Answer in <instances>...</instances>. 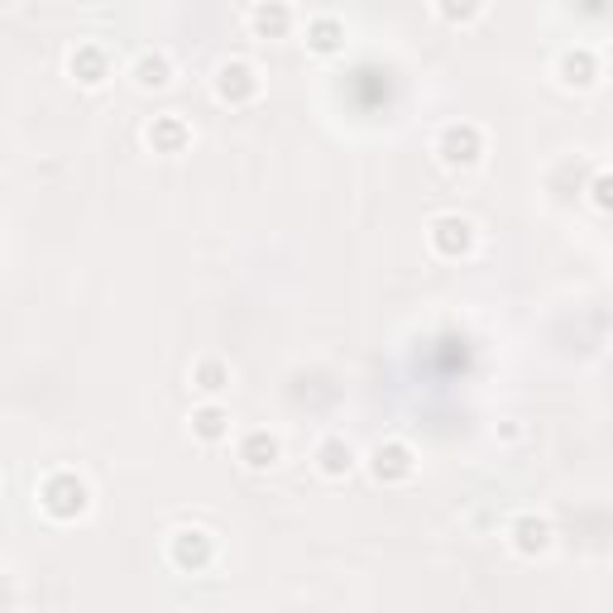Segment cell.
Returning <instances> with one entry per match:
<instances>
[{
  "mask_svg": "<svg viewBox=\"0 0 613 613\" xmlns=\"http://www.w3.org/2000/svg\"><path fill=\"white\" fill-rule=\"evenodd\" d=\"M594 207H609V178H604V173H600V178H594Z\"/></svg>",
  "mask_w": 613,
  "mask_h": 613,
  "instance_id": "cell-19",
  "label": "cell"
},
{
  "mask_svg": "<svg viewBox=\"0 0 613 613\" xmlns=\"http://www.w3.org/2000/svg\"><path fill=\"white\" fill-rule=\"evenodd\" d=\"M436 154H441L446 168H475L485 158V135H479V125L456 121L436 135Z\"/></svg>",
  "mask_w": 613,
  "mask_h": 613,
  "instance_id": "cell-2",
  "label": "cell"
},
{
  "mask_svg": "<svg viewBox=\"0 0 613 613\" xmlns=\"http://www.w3.org/2000/svg\"><path fill=\"white\" fill-rule=\"evenodd\" d=\"M129 77H135L139 92H168L173 86V58L164 49H144L135 58V67H129Z\"/></svg>",
  "mask_w": 613,
  "mask_h": 613,
  "instance_id": "cell-10",
  "label": "cell"
},
{
  "mask_svg": "<svg viewBox=\"0 0 613 613\" xmlns=\"http://www.w3.org/2000/svg\"><path fill=\"white\" fill-rule=\"evenodd\" d=\"M508 547L518 551V557H547L551 551V522L547 518H537V513H518L513 522H508Z\"/></svg>",
  "mask_w": 613,
  "mask_h": 613,
  "instance_id": "cell-7",
  "label": "cell"
},
{
  "mask_svg": "<svg viewBox=\"0 0 613 613\" xmlns=\"http://www.w3.org/2000/svg\"><path fill=\"white\" fill-rule=\"evenodd\" d=\"M250 29H254V39H288V29H293V6H288V0H259L250 10Z\"/></svg>",
  "mask_w": 613,
  "mask_h": 613,
  "instance_id": "cell-11",
  "label": "cell"
},
{
  "mask_svg": "<svg viewBox=\"0 0 613 613\" xmlns=\"http://www.w3.org/2000/svg\"><path fill=\"white\" fill-rule=\"evenodd\" d=\"M193 388L201 393V398H216V393H226V388H230V364L216 360V355L197 360V364H193Z\"/></svg>",
  "mask_w": 613,
  "mask_h": 613,
  "instance_id": "cell-16",
  "label": "cell"
},
{
  "mask_svg": "<svg viewBox=\"0 0 613 613\" xmlns=\"http://www.w3.org/2000/svg\"><path fill=\"white\" fill-rule=\"evenodd\" d=\"M306 49L321 53V58L341 53L345 49V24L335 20V14H316V20L306 24Z\"/></svg>",
  "mask_w": 613,
  "mask_h": 613,
  "instance_id": "cell-15",
  "label": "cell"
},
{
  "mask_svg": "<svg viewBox=\"0 0 613 613\" xmlns=\"http://www.w3.org/2000/svg\"><path fill=\"white\" fill-rule=\"evenodd\" d=\"M370 475L378 485H407L417 475V456L407 441H378L374 456H370Z\"/></svg>",
  "mask_w": 613,
  "mask_h": 613,
  "instance_id": "cell-6",
  "label": "cell"
},
{
  "mask_svg": "<svg viewBox=\"0 0 613 613\" xmlns=\"http://www.w3.org/2000/svg\"><path fill=\"white\" fill-rule=\"evenodd\" d=\"M436 14H441V24L465 29L485 14V0H436Z\"/></svg>",
  "mask_w": 613,
  "mask_h": 613,
  "instance_id": "cell-18",
  "label": "cell"
},
{
  "mask_svg": "<svg viewBox=\"0 0 613 613\" xmlns=\"http://www.w3.org/2000/svg\"><path fill=\"white\" fill-rule=\"evenodd\" d=\"M427 245H432V254H441V259H465L475 250V226L465 221V216L446 211L427 226Z\"/></svg>",
  "mask_w": 613,
  "mask_h": 613,
  "instance_id": "cell-5",
  "label": "cell"
},
{
  "mask_svg": "<svg viewBox=\"0 0 613 613\" xmlns=\"http://www.w3.org/2000/svg\"><path fill=\"white\" fill-rule=\"evenodd\" d=\"M211 92H216L221 106H250V101L259 96V72L245 63V58H226L211 77Z\"/></svg>",
  "mask_w": 613,
  "mask_h": 613,
  "instance_id": "cell-3",
  "label": "cell"
},
{
  "mask_svg": "<svg viewBox=\"0 0 613 613\" xmlns=\"http://www.w3.org/2000/svg\"><path fill=\"white\" fill-rule=\"evenodd\" d=\"M39 508L53 522H77L86 508H92V489H86L72 470H58V475H49L39 485Z\"/></svg>",
  "mask_w": 613,
  "mask_h": 613,
  "instance_id": "cell-1",
  "label": "cell"
},
{
  "mask_svg": "<svg viewBox=\"0 0 613 613\" xmlns=\"http://www.w3.org/2000/svg\"><path fill=\"white\" fill-rule=\"evenodd\" d=\"M216 557V547H211V537L201 532V528H178L168 537V565L173 571H183V575H197V571H207Z\"/></svg>",
  "mask_w": 613,
  "mask_h": 613,
  "instance_id": "cell-4",
  "label": "cell"
},
{
  "mask_svg": "<svg viewBox=\"0 0 613 613\" xmlns=\"http://www.w3.org/2000/svg\"><path fill=\"white\" fill-rule=\"evenodd\" d=\"M67 72H72L77 86H101L111 77V58H106L101 43H77V49L67 53Z\"/></svg>",
  "mask_w": 613,
  "mask_h": 613,
  "instance_id": "cell-9",
  "label": "cell"
},
{
  "mask_svg": "<svg viewBox=\"0 0 613 613\" xmlns=\"http://www.w3.org/2000/svg\"><path fill=\"white\" fill-rule=\"evenodd\" d=\"M279 456H283V446H279L273 432H245L240 436V465L245 470H273Z\"/></svg>",
  "mask_w": 613,
  "mask_h": 613,
  "instance_id": "cell-12",
  "label": "cell"
},
{
  "mask_svg": "<svg viewBox=\"0 0 613 613\" xmlns=\"http://www.w3.org/2000/svg\"><path fill=\"white\" fill-rule=\"evenodd\" d=\"M561 82L565 86H594V82H600V63H594V53L590 49L565 53L561 58Z\"/></svg>",
  "mask_w": 613,
  "mask_h": 613,
  "instance_id": "cell-17",
  "label": "cell"
},
{
  "mask_svg": "<svg viewBox=\"0 0 613 613\" xmlns=\"http://www.w3.org/2000/svg\"><path fill=\"white\" fill-rule=\"evenodd\" d=\"M193 436H197V441H207V446L226 441V436H230V413H226V407L216 403V398H207V403H201L197 413H193Z\"/></svg>",
  "mask_w": 613,
  "mask_h": 613,
  "instance_id": "cell-14",
  "label": "cell"
},
{
  "mask_svg": "<svg viewBox=\"0 0 613 613\" xmlns=\"http://www.w3.org/2000/svg\"><path fill=\"white\" fill-rule=\"evenodd\" d=\"M316 470H321V479H345L355 470V450H350L345 436H326V441L316 446Z\"/></svg>",
  "mask_w": 613,
  "mask_h": 613,
  "instance_id": "cell-13",
  "label": "cell"
},
{
  "mask_svg": "<svg viewBox=\"0 0 613 613\" xmlns=\"http://www.w3.org/2000/svg\"><path fill=\"white\" fill-rule=\"evenodd\" d=\"M144 144H149L154 154H183L187 144H193V129H187L183 115H154V121L144 125Z\"/></svg>",
  "mask_w": 613,
  "mask_h": 613,
  "instance_id": "cell-8",
  "label": "cell"
}]
</instances>
